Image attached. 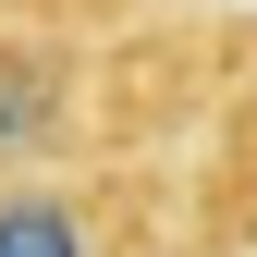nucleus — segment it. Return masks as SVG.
I'll return each mask as SVG.
<instances>
[{"mask_svg": "<svg viewBox=\"0 0 257 257\" xmlns=\"http://www.w3.org/2000/svg\"><path fill=\"white\" fill-rule=\"evenodd\" d=\"M49 122H61V74H49V61H13V49H0V159H25Z\"/></svg>", "mask_w": 257, "mask_h": 257, "instance_id": "f03ea898", "label": "nucleus"}, {"mask_svg": "<svg viewBox=\"0 0 257 257\" xmlns=\"http://www.w3.org/2000/svg\"><path fill=\"white\" fill-rule=\"evenodd\" d=\"M0 257H98V233L49 184H0Z\"/></svg>", "mask_w": 257, "mask_h": 257, "instance_id": "f257e3e1", "label": "nucleus"}]
</instances>
